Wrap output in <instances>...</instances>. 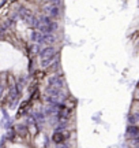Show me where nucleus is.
I'll return each instance as SVG.
<instances>
[{"label": "nucleus", "instance_id": "nucleus-1", "mask_svg": "<svg viewBox=\"0 0 139 148\" xmlns=\"http://www.w3.org/2000/svg\"><path fill=\"white\" fill-rule=\"evenodd\" d=\"M34 27L37 29V32L48 34V33L56 32L59 25L55 21H52V18H49V16H47V15H41L36 19V26Z\"/></svg>", "mask_w": 139, "mask_h": 148}, {"label": "nucleus", "instance_id": "nucleus-2", "mask_svg": "<svg viewBox=\"0 0 139 148\" xmlns=\"http://www.w3.org/2000/svg\"><path fill=\"white\" fill-rule=\"evenodd\" d=\"M45 99L48 103H61L65 99V93L63 92V89H56V88L48 86L45 90Z\"/></svg>", "mask_w": 139, "mask_h": 148}, {"label": "nucleus", "instance_id": "nucleus-3", "mask_svg": "<svg viewBox=\"0 0 139 148\" xmlns=\"http://www.w3.org/2000/svg\"><path fill=\"white\" fill-rule=\"evenodd\" d=\"M30 38H32V41H34L36 44H53L56 41V36H53L52 33H48V34H45V33H40L37 30H34V32L30 33Z\"/></svg>", "mask_w": 139, "mask_h": 148}, {"label": "nucleus", "instance_id": "nucleus-4", "mask_svg": "<svg viewBox=\"0 0 139 148\" xmlns=\"http://www.w3.org/2000/svg\"><path fill=\"white\" fill-rule=\"evenodd\" d=\"M48 84L51 88H56V89H64L65 88V81L60 75H52V77H49Z\"/></svg>", "mask_w": 139, "mask_h": 148}, {"label": "nucleus", "instance_id": "nucleus-5", "mask_svg": "<svg viewBox=\"0 0 139 148\" xmlns=\"http://www.w3.org/2000/svg\"><path fill=\"white\" fill-rule=\"evenodd\" d=\"M43 11L45 12V15L49 16V18H56V16H59V14H60V7L56 4L48 3V4H45L43 7Z\"/></svg>", "mask_w": 139, "mask_h": 148}, {"label": "nucleus", "instance_id": "nucleus-6", "mask_svg": "<svg viewBox=\"0 0 139 148\" xmlns=\"http://www.w3.org/2000/svg\"><path fill=\"white\" fill-rule=\"evenodd\" d=\"M8 100H10V106L11 108H14L18 100H19V89L16 88L15 85H11L10 88V93H8Z\"/></svg>", "mask_w": 139, "mask_h": 148}, {"label": "nucleus", "instance_id": "nucleus-7", "mask_svg": "<svg viewBox=\"0 0 139 148\" xmlns=\"http://www.w3.org/2000/svg\"><path fill=\"white\" fill-rule=\"evenodd\" d=\"M38 53H40L41 60H44V59H49V58H56V56H57V51H56L53 47H45Z\"/></svg>", "mask_w": 139, "mask_h": 148}, {"label": "nucleus", "instance_id": "nucleus-8", "mask_svg": "<svg viewBox=\"0 0 139 148\" xmlns=\"http://www.w3.org/2000/svg\"><path fill=\"white\" fill-rule=\"evenodd\" d=\"M127 136H128L130 140L131 138H136L138 137V127L135 126V125H130L127 127Z\"/></svg>", "mask_w": 139, "mask_h": 148}, {"label": "nucleus", "instance_id": "nucleus-9", "mask_svg": "<svg viewBox=\"0 0 139 148\" xmlns=\"http://www.w3.org/2000/svg\"><path fill=\"white\" fill-rule=\"evenodd\" d=\"M36 19H37V18H36V16L33 15L32 12H30L29 15H26L25 18H23V21H25V23H26L27 26H30V27H34V26H36Z\"/></svg>", "mask_w": 139, "mask_h": 148}, {"label": "nucleus", "instance_id": "nucleus-10", "mask_svg": "<svg viewBox=\"0 0 139 148\" xmlns=\"http://www.w3.org/2000/svg\"><path fill=\"white\" fill-rule=\"evenodd\" d=\"M64 134H63V132H55V134H53V141L55 143H57V144H60V143H64Z\"/></svg>", "mask_w": 139, "mask_h": 148}, {"label": "nucleus", "instance_id": "nucleus-11", "mask_svg": "<svg viewBox=\"0 0 139 148\" xmlns=\"http://www.w3.org/2000/svg\"><path fill=\"white\" fill-rule=\"evenodd\" d=\"M53 60H55V58H49V59H44V60H41V67H43V69H47V67H49V66H52Z\"/></svg>", "mask_w": 139, "mask_h": 148}, {"label": "nucleus", "instance_id": "nucleus-12", "mask_svg": "<svg viewBox=\"0 0 139 148\" xmlns=\"http://www.w3.org/2000/svg\"><path fill=\"white\" fill-rule=\"evenodd\" d=\"M136 122H138V114L128 115V123L130 125H136Z\"/></svg>", "mask_w": 139, "mask_h": 148}, {"label": "nucleus", "instance_id": "nucleus-13", "mask_svg": "<svg viewBox=\"0 0 139 148\" xmlns=\"http://www.w3.org/2000/svg\"><path fill=\"white\" fill-rule=\"evenodd\" d=\"M16 132L21 133L22 136H23V134H26V126H25V125H18V127H16Z\"/></svg>", "mask_w": 139, "mask_h": 148}, {"label": "nucleus", "instance_id": "nucleus-14", "mask_svg": "<svg viewBox=\"0 0 139 148\" xmlns=\"http://www.w3.org/2000/svg\"><path fill=\"white\" fill-rule=\"evenodd\" d=\"M12 23H14V19H12V18H8V19L4 22V25H3V29H7V27H10Z\"/></svg>", "mask_w": 139, "mask_h": 148}, {"label": "nucleus", "instance_id": "nucleus-15", "mask_svg": "<svg viewBox=\"0 0 139 148\" xmlns=\"http://www.w3.org/2000/svg\"><path fill=\"white\" fill-rule=\"evenodd\" d=\"M30 51H32V53H38L40 52V48H38V45H33L30 48Z\"/></svg>", "mask_w": 139, "mask_h": 148}, {"label": "nucleus", "instance_id": "nucleus-16", "mask_svg": "<svg viewBox=\"0 0 139 148\" xmlns=\"http://www.w3.org/2000/svg\"><path fill=\"white\" fill-rule=\"evenodd\" d=\"M47 1L51 3V4H56V5H59L61 3V0H47Z\"/></svg>", "mask_w": 139, "mask_h": 148}, {"label": "nucleus", "instance_id": "nucleus-17", "mask_svg": "<svg viewBox=\"0 0 139 148\" xmlns=\"http://www.w3.org/2000/svg\"><path fill=\"white\" fill-rule=\"evenodd\" d=\"M57 148H70V147H68V144H63V145H59Z\"/></svg>", "mask_w": 139, "mask_h": 148}, {"label": "nucleus", "instance_id": "nucleus-18", "mask_svg": "<svg viewBox=\"0 0 139 148\" xmlns=\"http://www.w3.org/2000/svg\"><path fill=\"white\" fill-rule=\"evenodd\" d=\"M1 93H3V85L0 84V96H1Z\"/></svg>", "mask_w": 139, "mask_h": 148}]
</instances>
